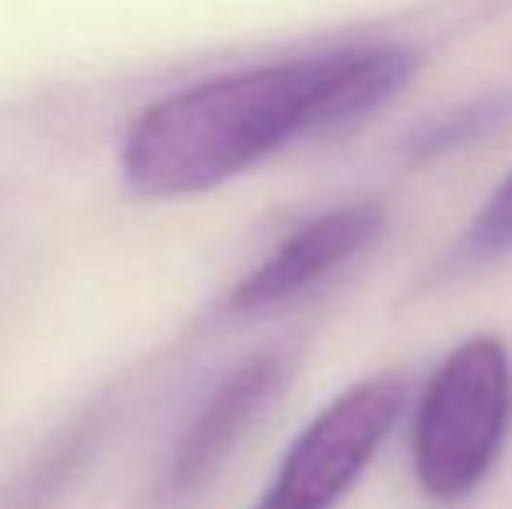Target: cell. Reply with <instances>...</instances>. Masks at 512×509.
I'll return each instance as SVG.
<instances>
[{
  "instance_id": "6",
  "label": "cell",
  "mask_w": 512,
  "mask_h": 509,
  "mask_svg": "<svg viewBox=\"0 0 512 509\" xmlns=\"http://www.w3.org/2000/svg\"><path fill=\"white\" fill-rule=\"evenodd\" d=\"M105 426L102 408H88L60 429L0 492V509H53L88 468Z\"/></svg>"
},
{
  "instance_id": "7",
  "label": "cell",
  "mask_w": 512,
  "mask_h": 509,
  "mask_svg": "<svg viewBox=\"0 0 512 509\" xmlns=\"http://www.w3.org/2000/svg\"><path fill=\"white\" fill-rule=\"evenodd\" d=\"M506 255H512V171L495 185L457 241L460 262H495Z\"/></svg>"
},
{
  "instance_id": "3",
  "label": "cell",
  "mask_w": 512,
  "mask_h": 509,
  "mask_svg": "<svg viewBox=\"0 0 512 509\" xmlns=\"http://www.w3.org/2000/svg\"><path fill=\"white\" fill-rule=\"evenodd\" d=\"M401 401L398 374H373L345 387L300 429L251 509H335L391 436Z\"/></svg>"
},
{
  "instance_id": "5",
  "label": "cell",
  "mask_w": 512,
  "mask_h": 509,
  "mask_svg": "<svg viewBox=\"0 0 512 509\" xmlns=\"http://www.w3.org/2000/svg\"><path fill=\"white\" fill-rule=\"evenodd\" d=\"M384 231L387 206L380 199H352L317 213L286 234L248 276L237 279L227 297V311L262 314L293 304L370 252Z\"/></svg>"
},
{
  "instance_id": "1",
  "label": "cell",
  "mask_w": 512,
  "mask_h": 509,
  "mask_svg": "<svg viewBox=\"0 0 512 509\" xmlns=\"http://www.w3.org/2000/svg\"><path fill=\"white\" fill-rule=\"evenodd\" d=\"M415 70V49L370 42L216 74L157 98L129 123L122 178L150 199L220 189L293 140L377 112Z\"/></svg>"
},
{
  "instance_id": "2",
  "label": "cell",
  "mask_w": 512,
  "mask_h": 509,
  "mask_svg": "<svg viewBox=\"0 0 512 509\" xmlns=\"http://www.w3.org/2000/svg\"><path fill=\"white\" fill-rule=\"evenodd\" d=\"M512 429V353L499 335H471L432 370L411 419V475L432 503L474 496Z\"/></svg>"
},
{
  "instance_id": "4",
  "label": "cell",
  "mask_w": 512,
  "mask_h": 509,
  "mask_svg": "<svg viewBox=\"0 0 512 509\" xmlns=\"http://www.w3.org/2000/svg\"><path fill=\"white\" fill-rule=\"evenodd\" d=\"M290 363L279 353H258L237 363L199 405L182 436L175 440L157 478V509H185L209 489L237 443L262 419L265 408L283 391Z\"/></svg>"
}]
</instances>
